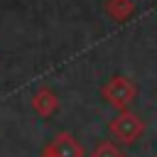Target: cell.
Segmentation results:
<instances>
[{"label":"cell","mask_w":157,"mask_h":157,"mask_svg":"<svg viewBox=\"0 0 157 157\" xmlns=\"http://www.w3.org/2000/svg\"><path fill=\"white\" fill-rule=\"evenodd\" d=\"M101 93H103V98H105L113 108L125 110V108L135 101V96H137V86H135V81L128 78V76H115V78H110V81L103 86Z\"/></svg>","instance_id":"cell-1"},{"label":"cell","mask_w":157,"mask_h":157,"mask_svg":"<svg viewBox=\"0 0 157 157\" xmlns=\"http://www.w3.org/2000/svg\"><path fill=\"white\" fill-rule=\"evenodd\" d=\"M142 130H145V123L140 120V115L130 113L128 108H125V110H120V113L110 120V135H113L115 140L125 142V145L135 142V140L142 135Z\"/></svg>","instance_id":"cell-2"},{"label":"cell","mask_w":157,"mask_h":157,"mask_svg":"<svg viewBox=\"0 0 157 157\" xmlns=\"http://www.w3.org/2000/svg\"><path fill=\"white\" fill-rule=\"evenodd\" d=\"M42 157H83V147L81 142L69 135V132H59L42 152Z\"/></svg>","instance_id":"cell-3"},{"label":"cell","mask_w":157,"mask_h":157,"mask_svg":"<svg viewBox=\"0 0 157 157\" xmlns=\"http://www.w3.org/2000/svg\"><path fill=\"white\" fill-rule=\"evenodd\" d=\"M32 108H34V113H39L42 118H49V115L56 113V108H59V98H56L54 91H49V88H39V91L32 96Z\"/></svg>","instance_id":"cell-4"},{"label":"cell","mask_w":157,"mask_h":157,"mask_svg":"<svg viewBox=\"0 0 157 157\" xmlns=\"http://www.w3.org/2000/svg\"><path fill=\"white\" fill-rule=\"evenodd\" d=\"M91 157H123V152H120L113 142H98V147L93 150Z\"/></svg>","instance_id":"cell-5"}]
</instances>
